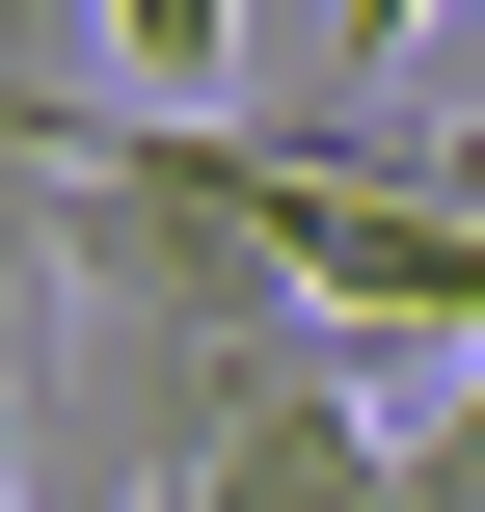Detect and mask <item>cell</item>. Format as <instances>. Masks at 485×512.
<instances>
[{
	"label": "cell",
	"instance_id": "cell-1",
	"mask_svg": "<svg viewBox=\"0 0 485 512\" xmlns=\"http://www.w3.org/2000/svg\"><path fill=\"white\" fill-rule=\"evenodd\" d=\"M135 108H243V0H81Z\"/></svg>",
	"mask_w": 485,
	"mask_h": 512
},
{
	"label": "cell",
	"instance_id": "cell-2",
	"mask_svg": "<svg viewBox=\"0 0 485 512\" xmlns=\"http://www.w3.org/2000/svg\"><path fill=\"white\" fill-rule=\"evenodd\" d=\"M0 297H54V81L0 54Z\"/></svg>",
	"mask_w": 485,
	"mask_h": 512
},
{
	"label": "cell",
	"instance_id": "cell-3",
	"mask_svg": "<svg viewBox=\"0 0 485 512\" xmlns=\"http://www.w3.org/2000/svg\"><path fill=\"white\" fill-rule=\"evenodd\" d=\"M405 512H485V351H432V405H405Z\"/></svg>",
	"mask_w": 485,
	"mask_h": 512
},
{
	"label": "cell",
	"instance_id": "cell-4",
	"mask_svg": "<svg viewBox=\"0 0 485 512\" xmlns=\"http://www.w3.org/2000/svg\"><path fill=\"white\" fill-rule=\"evenodd\" d=\"M324 27H351V81H378V54H405V27H432V0H324Z\"/></svg>",
	"mask_w": 485,
	"mask_h": 512
}]
</instances>
